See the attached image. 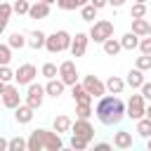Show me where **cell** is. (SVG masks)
<instances>
[{
    "instance_id": "1",
    "label": "cell",
    "mask_w": 151,
    "mask_h": 151,
    "mask_svg": "<svg viewBox=\"0 0 151 151\" xmlns=\"http://www.w3.org/2000/svg\"><path fill=\"white\" fill-rule=\"evenodd\" d=\"M94 113H97L101 125H118L125 118V104L116 94H104V97H99V101L94 106Z\"/></svg>"
},
{
    "instance_id": "2",
    "label": "cell",
    "mask_w": 151,
    "mask_h": 151,
    "mask_svg": "<svg viewBox=\"0 0 151 151\" xmlns=\"http://www.w3.org/2000/svg\"><path fill=\"white\" fill-rule=\"evenodd\" d=\"M26 142H28V149L26 151H42V149L45 151H59V149H64L61 134L57 130H45V127L33 130L26 137Z\"/></svg>"
},
{
    "instance_id": "3",
    "label": "cell",
    "mask_w": 151,
    "mask_h": 151,
    "mask_svg": "<svg viewBox=\"0 0 151 151\" xmlns=\"http://www.w3.org/2000/svg\"><path fill=\"white\" fill-rule=\"evenodd\" d=\"M71 40H73V35H71L68 31L59 28V31H54V33H50V35H47L45 50H47L50 54H59V52H66V50H71Z\"/></svg>"
},
{
    "instance_id": "4",
    "label": "cell",
    "mask_w": 151,
    "mask_h": 151,
    "mask_svg": "<svg viewBox=\"0 0 151 151\" xmlns=\"http://www.w3.org/2000/svg\"><path fill=\"white\" fill-rule=\"evenodd\" d=\"M87 35H90L92 42H99V45H101L106 38L113 35V21H109V19H99V21H94V24L90 26Z\"/></svg>"
},
{
    "instance_id": "5",
    "label": "cell",
    "mask_w": 151,
    "mask_h": 151,
    "mask_svg": "<svg viewBox=\"0 0 151 151\" xmlns=\"http://www.w3.org/2000/svg\"><path fill=\"white\" fill-rule=\"evenodd\" d=\"M144 111H146V99L142 97V92L132 94L127 99V104H125V116L130 120H139V118H144Z\"/></svg>"
},
{
    "instance_id": "6",
    "label": "cell",
    "mask_w": 151,
    "mask_h": 151,
    "mask_svg": "<svg viewBox=\"0 0 151 151\" xmlns=\"http://www.w3.org/2000/svg\"><path fill=\"white\" fill-rule=\"evenodd\" d=\"M45 97H47V92H45V85H40V83H31V85H26V104L28 106H33V109H40L42 106V101H45Z\"/></svg>"
},
{
    "instance_id": "7",
    "label": "cell",
    "mask_w": 151,
    "mask_h": 151,
    "mask_svg": "<svg viewBox=\"0 0 151 151\" xmlns=\"http://www.w3.org/2000/svg\"><path fill=\"white\" fill-rule=\"evenodd\" d=\"M38 76V68L33 64H21L17 71H14V83L17 85H31Z\"/></svg>"
},
{
    "instance_id": "8",
    "label": "cell",
    "mask_w": 151,
    "mask_h": 151,
    "mask_svg": "<svg viewBox=\"0 0 151 151\" xmlns=\"http://www.w3.org/2000/svg\"><path fill=\"white\" fill-rule=\"evenodd\" d=\"M59 78L66 83V87L76 85V83H78V68H76V61H71V59L61 61V64H59Z\"/></svg>"
},
{
    "instance_id": "9",
    "label": "cell",
    "mask_w": 151,
    "mask_h": 151,
    "mask_svg": "<svg viewBox=\"0 0 151 151\" xmlns=\"http://www.w3.org/2000/svg\"><path fill=\"white\" fill-rule=\"evenodd\" d=\"M19 104H21V94H19V87H17V85H12V83H7V85H5V90H2V106L14 111Z\"/></svg>"
},
{
    "instance_id": "10",
    "label": "cell",
    "mask_w": 151,
    "mask_h": 151,
    "mask_svg": "<svg viewBox=\"0 0 151 151\" xmlns=\"http://www.w3.org/2000/svg\"><path fill=\"white\" fill-rule=\"evenodd\" d=\"M83 87H85L92 97H97V99L106 94V83L99 80L97 76H85V78H83Z\"/></svg>"
},
{
    "instance_id": "11",
    "label": "cell",
    "mask_w": 151,
    "mask_h": 151,
    "mask_svg": "<svg viewBox=\"0 0 151 151\" xmlns=\"http://www.w3.org/2000/svg\"><path fill=\"white\" fill-rule=\"evenodd\" d=\"M71 134H80V137H85V139H94V127H92V123H90V118H76L73 120V125H71Z\"/></svg>"
},
{
    "instance_id": "12",
    "label": "cell",
    "mask_w": 151,
    "mask_h": 151,
    "mask_svg": "<svg viewBox=\"0 0 151 151\" xmlns=\"http://www.w3.org/2000/svg\"><path fill=\"white\" fill-rule=\"evenodd\" d=\"M87 45H90V35L87 33H76L73 40H71V57H85L87 52Z\"/></svg>"
},
{
    "instance_id": "13",
    "label": "cell",
    "mask_w": 151,
    "mask_h": 151,
    "mask_svg": "<svg viewBox=\"0 0 151 151\" xmlns=\"http://www.w3.org/2000/svg\"><path fill=\"white\" fill-rule=\"evenodd\" d=\"M33 111H35L33 106H28L26 101H21V104L14 109V120H17L19 125H28V123L33 120Z\"/></svg>"
},
{
    "instance_id": "14",
    "label": "cell",
    "mask_w": 151,
    "mask_h": 151,
    "mask_svg": "<svg viewBox=\"0 0 151 151\" xmlns=\"http://www.w3.org/2000/svg\"><path fill=\"white\" fill-rule=\"evenodd\" d=\"M64 90H66V83L61 80V78H50L47 83H45V92H47V97H61L64 94Z\"/></svg>"
},
{
    "instance_id": "15",
    "label": "cell",
    "mask_w": 151,
    "mask_h": 151,
    "mask_svg": "<svg viewBox=\"0 0 151 151\" xmlns=\"http://www.w3.org/2000/svg\"><path fill=\"white\" fill-rule=\"evenodd\" d=\"M71 97H73V101H76V104H92V94L83 87V83L71 85Z\"/></svg>"
},
{
    "instance_id": "16",
    "label": "cell",
    "mask_w": 151,
    "mask_h": 151,
    "mask_svg": "<svg viewBox=\"0 0 151 151\" xmlns=\"http://www.w3.org/2000/svg\"><path fill=\"white\" fill-rule=\"evenodd\" d=\"M132 144H134V139H132V132H127V130H118L116 134H113V146L116 149H132Z\"/></svg>"
},
{
    "instance_id": "17",
    "label": "cell",
    "mask_w": 151,
    "mask_h": 151,
    "mask_svg": "<svg viewBox=\"0 0 151 151\" xmlns=\"http://www.w3.org/2000/svg\"><path fill=\"white\" fill-rule=\"evenodd\" d=\"M28 17H31V19H47V17H50V5H47V2H42V0L31 2Z\"/></svg>"
},
{
    "instance_id": "18",
    "label": "cell",
    "mask_w": 151,
    "mask_h": 151,
    "mask_svg": "<svg viewBox=\"0 0 151 151\" xmlns=\"http://www.w3.org/2000/svg\"><path fill=\"white\" fill-rule=\"evenodd\" d=\"M144 80H146V78H144V71H139V68L134 66L132 71H127L125 85H127V87H132V90H139V87L144 85Z\"/></svg>"
},
{
    "instance_id": "19",
    "label": "cell",
    "mask_w": 151,
    "mask_h": 151,
    "mask_svg": "<svg viewBox=\"0 0 151 151\" xmlns=\"http://www.w3.org/2000/svg\"><path fill=\"white\" fill-rule=\"evenodd\" d=\"M101 47H104V54H109V57H118L120 54V50H123V45H120V40L118 38H106L104 42H101Z\"/></svg>"
},
{
    "instance_id": "20",
    "label": "cell",
    "mask_w": 151,
    "mask_h": 151,
    "mask_svg": "<svg viewBox=\"0 0 151 151\" xmlns=\"http://www.w3.org/2000/svg\"><path fill=\"white\" fill-rule=\"evenodd\" d=\"M45 42H47V35L42 31H31L28 33V47L31 50H42Z\"/></svg>"
},
{
    "instance_id": "21",
    "label": "cell",
    "mask_w": 151,
    "mask_h": 151,
    "mask_svg": "<svg viewBox=\"0 0 151 151\" xmlns=\"http://www.w3.org/2000/svg\"><path fill=\"white\" fill-rule=\"evenodd\" d=\"M71 125H73V120L68 118V116H57L54 118V123H52V130H57L59 134H64V132H71Z\"/></svg>"
},
{
    "instance_id": "22",
    "label": "cell",
    "mask_w": 151,
    "mask_h": 151,
    "mask_svg": "<svg viewBox=\"0 0 151 151\" xmlns=\"http://www.w3.org/2000/svg\"><path fill=\"white\" fill-rule=\"evenodd\" d=\"M14 14V9H12V5L9 2H0V35L5 33V28H7V24H9V17Z\"/></svg>"
},
{
    "instance_id": "23",
    "label": "cell",
    "mask_w": 151,
    "mask_h": 151,
    "mask_svg": "<svg viewBox=\"0 0 151 151\" xmlns=\"http://www.w3.org/2000/svg\"><path fill=\"white\" fill-rule=\"evenodd\" d=\"M120 45H123V50H130V52H132V50L139 47V35L132 33V31H127V33L120 38Z\"/></svg>"
},
{
    "instance_id": "24",
    "label": "cell",
    "mask_w": 151,
    "mask_h": 151,
    "mask_svg": "<svg viewBox=\"0 0 151 151\" xmlns=\"http://www.w3.org/2000/svg\"><path fill=\"white\" fill-rule=\"evenodd\" d=\"M123 87H125V80H123V78H118V76H109V80H106V92H111V94H120Z\"/></svg>"
},
{
    "instance_id": "25",
    "label": "cell",
    "mask_w": 151,
    "mask_h": 151,
    "mask_svg": "<svg viewBox=\"0 0 151 151\" xmlns=\"http://www.w3.org/2000/svg\"><path fill=\"white\" fill-rule=\"evenodd\" d=\"M149 24H151V21H146L144 17H139V19H132V33H137L139 38L149 35Z\"/></svg>"
},
{
    "instance_id": "26",
    "label": "cell",
    "mask_w": 151,
    "mask_h": 151,
    "mask_svg": "<svg viewBox=\"0 0 151 151\" xmlns=\"http://www.w3.org/2000/svg\"><path fill=\"white\" fill-rule=\"evenodd\" d=\"M7 45H9L12 50H21V47H26V45H28V38H26L24 33H19V31H17V33H12V35L7 38Z\"/></svg>"
},
{
    "instance_id": "27",
    "label": "cell",
    "mask_w": 151,
    "mask_h": 151,
    "mask_svg": "<svg viewBox=\"0 0 151 151\" xmlns=\"http://www.w3.org/2000/svg\"><path fill=\"white\" fill-rule=\"evenodd\" d=\"M137 134L142 137V139H149L151 137V118H139L137 120Z\"/></svg>"
},
{
    "instance_id": "28",
    "label": "cell",
    "mask_w": 151,
    "mask_h": 151,
    "mask_svg": "<svg viewBox=\"0 0 151 151\" xmlns=\"http://www.w3.org/2000/svg\"><path fill=\"white\" fill-rule=\"evenodd\" d=\"M97 12H99V9H97L92 2H87V5L80 7V19H83V21H94V19H97Z\"/></svg>"
},
{
    "instance_id": "29",
    "label": "cell",
    "mask_w": 151,
    "mask_h": 151,
    "mask_svg": "<svg viewBox=\"0 0 151 151\" xmlns=\"http://www.w3.org/2000/svg\"><path fill=\"white\" fill-rule=\"evenodd\" d=\"M68 146H71L73 151H85V149L90 146V139H85V137H80V134H71Z\"/></svg>"
},
{
    "instance_id": "30",
    "label": "cell",
    "mask_w": 151,
    "mask_h": 151,
    "mask_svg": "<svg viewBox=\"0 0 151 151\" xmlns=\"http://www.w3.org/2000/svg\"><path fill=\"white\" fill-rule=\"evenodd\" d=\"M40 73H42L47 80H50V78H57V76H59V66H57V64H52V61H47V64H42Z\"/></svg>"
},
{
    "instance_id": "31",
    "label": "cell",
    "mask_w": 151,
    "mask_h": 151,
    "mask_svg": "<svg viewBox=\"0 0 151 151\" xmlns=\"http://www.w3.org/2000/svg\"><path fill=\"white\" fill-rule=\"evenodd\" d=\"M24 149H28V142H26L24 137H12V139H9L7 151H24Z\"/></svg>"
},
{
    "instance_id": "32",
    "label": "cell",
    "mask_w": 151,
    "mask_h": 151,
    "mask_svg": "<svg viewBox=\"0 0 151 151\" xmlns=\"http://www.w3.org/2000/svg\"><path fill=\"white\" fill-rule=\"evenodd\" d=\"M12 9H14V14H28V9H31V0H14V5H12Z\"/></svg>"
},
{
    "instance_id": "33",
    "label": "cell",
    "mask_w": 151,
    "mask_h": 151,
    "mask_svg": "<svg viewBox=\"0 0 151 151\" xmlns=\"http://www.w3.org/2000/svg\"><path fill=\"white\" fill-rule=\"evenodd\" d=\"M9 61H12V47L7 42H0V66H5Z\"/></svg>"
},
{
    "instance_id": "34",
    "label": "cell",
    "mask_w": 151,
    "mask_h": 151,
    "mask_svg": "<svg viewBox=\"0 0 151 151\" xmlns=\"http://www.w3.org/2000/svg\"><path fill=\"white\" fill-rule=\"evenodd\" d=\"M139 17H146V2H134V5H132L130 19H139Z\"/></svg>"
},
{
    "instance_id": "35",
    "label": "cell",
    "mask_w": 151,
    "mask_h": 151,
    "mask_svg": "<svg viewBox=\"0 0 151 151\" xmlns=\"http://www.w3.org/2000/svg\"><path fill=\"white\" fill-rule=\"evenodd\" d=\"M94 111H92V104H76V116L78 118H90Z\"/></svg>"
},
{
    "instance_id": "36",
    "label": "cell",
    "mask_w": 151,
    "mask_h": 151,
    "mask_svg": "<svg viewBox=\"0 0 151 151\" xmlns=\"http://www.w3.org/2000/svg\"><path fill=\"white\" fill-rule=\"evenodd\" d=\"M134 66H137L139 71H151V54H142V57H137Z\"/></svg>"
},
{
    "instance_id": "37",
    "label": "cell",
    "mask_w": 151,
    "mask_h": 151,
    "mask_svg": "<svg viewBox=\"0 0 151 151\" xmlns=\"http://www.w3.org/2000/svg\"><path fill=\"white\" fill-rule=\"evenodd\" d=\"M0 80H2V83H12V80H14V71L9 68V64L0 66Z\"/></svg>"
},
{
    "instance_id": "38",
    "label": "cell",
    "mask_w": 151,
    "mask_h": 151,
    "mask_svg": "<svg viewBox=\"0 0 151 151\" xmlns=\"http://www.w3.org/2000/svg\"><path fill=\"white\" fill-rule=\"evenodd\" d=\"M142 54H151V35H144L139 38V47H137Z\"/></svg>"
},
{
    "instance_id": "39",
    "label": "cell",
    "mask_w": 151,
    "mask_h": 151,
    "mask_svg": "<svg viewBox=\"0 0 151 151\" xmlns=\"http://www.w3.org/2000/svg\"><path fill=\"white\" fill-rule=\"evenodd\" d=\"M57 7L64 9V12H71V9H78L76 0H57Z\"/></svg>"
},
{
    "instance_id": "40",
    "label": "cell",
    "mask_w": 151,
    "mask_h": 151,
    "mask_svg": "<svg viewBox=\"0 0 151 151\" xmlns=\"http://www.w3.org/2000/svg\"><path fill=\"white\" fill-rule=\"evenodd\" d=\"M139 92H142V97H144L146 101H151V83H149V80H144V85L139 87Z\"/></svg>"
},
{
    "instance_id": "41",
    "label": "cell",
    "mask_w": 151,
    "mask_h": 151,
    "mask_svg": "<svg viewBox=\"0 0 151 151\" xmlns=\"http://www.w3.org/2000/svg\"><path fill=\"white\" fill-rule=\"evenodd\" d=\"M94 149H99V151H106V149H113V144H111V142H97V144H94Z\"/></svg>"
},
{
    "instance_id": "42",
    "label": "cell",
    "mask_w": 151,
    "mask_h": 151,
    "mask_svg": "<svg viewBox=\"0 0 151 151\" xmlns=\"http://www.w3.org/2000/svg\"><path fill=\"white\" fill-rule=\"evenodd\" d=\"M90 2H92V5L97 7V9H104V7L109 5V0H90Z\"/></svg>"
},
{
    "instance_id": "43",
    "label": "cell",
    "mask_w": 151,
    "mask_h": 151,
    "mask_svg": "<svg viewBox=\"0 0 151 151\" xmlns=\"http://www.w3.org/2000/svg\"><path fill=\"white\" fill-rule=\"evenodd\" d=\"M123 5H125V0H109V7H116V9H118V7H123Z\"/></svg>"
},
{
    "instance_id": "44",
    "label": "cell",
    "mask_w": 151,
    "mask_h": 151,
    "mask_svg": "<svg viewBox=\"0 0 151 151\" xmlns=\"http://www.w3.org/2000/svg\"><path fill=\"white\" fill-rule=\"evenodd\" d=\"M7 146H9V139H5V137L0 134V151H7Z\"/></svg>"
},
{
    "instance_id": "45",
    "label": "cell",
    "mask_w": 151,
    "mask_h": 151,
    "mask_svg": "<svg viewBox=\"0 0 151 151\" xmlns=\"http://www.w3.org/2000/svg\"><path fill=\"white\" fill-rule=\"evenodd\" d=\"M87 2H90V0H76V5H78V9H80L83 5H87Z\"/></svg>"
},
{
    "instance_id": "46",
    "label": "cell",
    "mask_w": 151,
    "mask_h": 151,
    "mask_svg": "<svg viewBox=\"0 0 151 151\" xmlns=\"http://www.w3.org/2000/svg\"><path fill=\"white\" fill-rule=\"evenodd\" d=\"M144 116H146V118H151V104H146V111H144Z\"/></svg>"
},
{
    "instance_id": "47",
    "label": "cell",
    "mask_w": 151,
    "mask_h": 151,
    "mask_svg": "<svg viewBox=\"0 0 151 151\" xmlns=\"http://www.w3.org/2000/svg\"><path fill=\"white\" fill-rule=\"evenodd\" d=\"M5 85H7V83H2V80H0V101H2V90H5Z\"/></svg>"
},
{
    "instance_id": "48",
    "label": "cell",
    "mask_w": 151,
    "mask_h": 151,
    "mask_svg": "<svg viewBox=\"0 0 151 151\" xmlns=\"http://www.w3.org/2000/svg\"><path fill=\"white\" fill-rule=\"evenodd\" d=\"M146 149H149V151H151V137H149V139H146Z\"/></svg>"
},
{
    "instance_id": "49",
    "label": "cell",
    "mask_w": 151,
    "mask_h": 151,
    "mask_svg": "<svg viewBox=\"0 0 151 151\" xmlns=\"http://www.w3.org/2000/svg\"><path fill=\"white\" fill-rule=\"evenodd\" d=\"M42 2H47V5H54V2H57V0H42Z\"/></svg>"
},
{
    "instance_id": "50",
    "label": "cell",
    "mask_w": 151,
    "mask_h": 151,
    "mask_svg": "<svg viewBox=\"0 0 151 151\" xmlns=\"http://www.w3.org/2000/svg\"><path fill=\"white\" fill-rule=\"evenodd\" d=\"M149 35H151V24H149Z\"/></svg>"
},
{
    "instance_id": "51",
    "label": "cell",
    "mask_w": 151,
    "mask_h": 151,
    "mask_svg": "<svg viewBox=\"0 0 151 151\" xmlns=\"http://www.w3.org/2000/svg\"><path fill=\"white\" fill-rule=\"evenodd\" d=\"M134 2H146V0H134Z\"/></svg>"
}]
</instances>
